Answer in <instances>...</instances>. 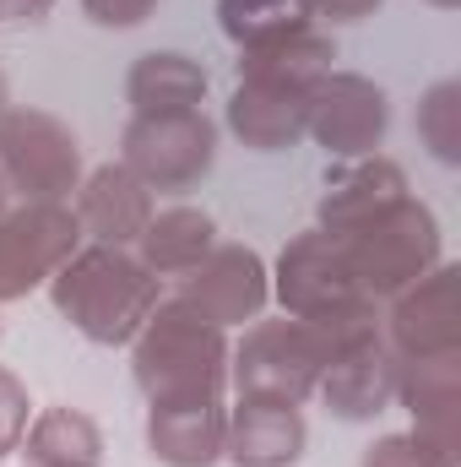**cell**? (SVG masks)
Masks as SVG:
<instances>
[{
	"mask_svg": "<svg viewBox=\"0 0 461 467\" xmlns=\"http://www.w3.org/2000/svg\"><path fill=\"white\" fill-rule=\"evenodd\" d=\"M212 244H218V223H212V213L179 202V207L152 213V223L141 229V239H136L130 250H136V261H141L152 277H174V283H179V277H185Z\"/></svg>",
	"mask_w": 461,
	"mask_h": 467,
	"instance_id": "20",
	"label": "cell"
},
{
	"mask_svg": "<svg viewBox=\"0 0 461 467\" xmlns=\"http://www.w3.org/2000/svg\"><path fill=\"white\" fill-rule=\"evenodd\" d=\"M310 93L277 77H239L229 99V130L250 152H288L310 136Z\"/></svg>",
	"mask_w": 461,
	"mask_h": 467,
	"instance_id": "14",
	"label": "cell"
},
{
	"mask_svg": "<svg viewBox=\"0 0 461 467\" xmlns=\"http://www.w3.org/2000/svg\"><path fill=\"white\" fill-rule=\"evenodd\" d=\"M130 375H136L147 408L223 402V391H229V332L169 294V299H158L147 327L130 337Z\"/></svg>",
	"mask_w": 461,
	"mask_h": 467,
	"instance_id": "2",
	"label": "cell"
},
{
	"mask_svg": "<svg viewBox=\"0 0 461 467\" xmlns=\"http://www.w3.org/2000/svg\"><path fill=\"white\" fill-rule=\"evenodd\" d=\"M271 294H277L282 316L321 327L332 343L380 327V305L358 288L343 244L326 229H304L282 244V255L271 266Z\"/></svg>",
	"mask_w": 461,
	"mask_h": 467,
	"instance_id": "3",
	"label": "cell"
},
{
	"mask_svg": "<svg viewBox=\"0 0 461 467\" xmlns=\"http://www.w3.org/2000/svg\"><path fill=\"white\" fill-rule=\"evenodd\" d=\"M0 174L16 202H71L82 185V141L49 109L11 104L0 115Z\"/></svg>",
	"mask_w": 461,
	"mask_h": 467,
	"instance_id": "6",
	"label": "cell"
},
{
	"mask_svg": "<svg viewBox=\"0 0 461 467\" xmlns=\"http://www.w3.org/2000/svg\"><path fill=\"white\" fill-rule=\"evenodd\" d=\"M418 141L440 158V163H461V82L446 77L418 99Z\"/></svg>",
	"mask_w": 461,
	"mask_h": 467,
	"instance_id": "24",
	"label": "cell"
},
{
	"mask_svg": "<svg viewBox=\"0 0 461 467\" xmlns=\"http://www.w3.org/2000/svg\"><path fill=\"white\" fill-rule=\"evenodd\" d=\"M358 467H456V451L435 446L418 430H396V435H374L364 446Z\"/></svg>",
	"mask_w": 461,
	"mask_h": 467,
	"instance_id": "25",
	"label": "cell"
},
{
	"mask_svg": "<svg viewBox=\"0 0 461 467\" xmlns=\"http://www.w3.org/2000/svg\"><path fill=\"white\" fill-rule=\"evenodd\" d=\"M315 5V16H326V22H364V16H374L385 0H310Z\"/></svg>",
	"mask_w": 461,
	"mask_h": 467,
	"instance_id": "28",
	"label": "cell"
},
{
	"mask_svg": "<svg viewBox=\"0 0 461 467\" xmlns=\"http://www.w3.org/2000/svg\"><path fill=\"white\" fill-rule=\"evenodd\" d=\"M391 130V93L374 82V77H358V71H326L310 93V141L326 152V158H369L380 152Z\"/></svg>",
	"mask_w": 461,
	"mask_h": 467,
	"instance_id": "10",
	"label": "cell"
},
{
	"mask_svg": "<svg viewBox=\"0 0 461 467\" xmlns=\"http://www.w3.org/2000/svg\"><path fill=\"white\" fill-rule=\"evenodd\" d=\"M11 109V88H5V71H0V115Z\"/></svg>",
	"mask_w": 461,
	"mask_h": 467,
	"instance_id": "30",
	"label": "cell"
},
{
	"mask_svg": "<svg viewBox=\"0 0 461 467\" xmlns=\"http://www.w3.org/2000/svg\"><path fill=\"white\" fill-rule=\"evenodd\" d=\"M424 5H435V11H456L461 0H424Z\"/></svg>",
	"mask_w": 461,
	"mask_h": 467,
	"instance_id": "31",
	"label": "cell"
},
{
	"mask_svg": "<svg viewBox=\"0 0 461 467\" xmlns=\"http://www.w3.org/2000/svg\"><path fill=\"white\" fill-rule=\"evenodd\" d=\"M310 446V424L299 402L239 397L229 408V446L223 462L233 467H293Z\"/></svg>",
	"mask_w": 461,
	"mask_h": 467,
	"instance_id": "15",
	"label": "cell"
},
{
	"mask_svg": "<svg viewBox=\"0 0 461 467\" xmlns=\"http://www.w3.org/2000/svg\"><path fill=\"white\" fill-rule=\"evenodd\" d=\"M119 163L147 191H190L218 163V125L207 109L179 115H130L119 136Z\"/></svg>",
	"mask_w": 461,
	"mask_h": 467,
	"instance_id": "7",
	"label": "cell"
},
{
	"mask_svg": "<svg viewBox=\"0 0 461 467\" xmlns=\"http://www.w3.org/2000/svg\"><path fill=\"white\" fill-rule=\"evenodd\" d=\"M82 229L71 202H5L0 207V305L38 294L66 255H77Z\"/></svg>",
	"mask_w": 461,
	"mask_h": 467,
	"instance_id": "8",
	"label": "cell"
},
{
	"mask_svg": "<svg viewBox=\"0 0 461 467\" xmlns=\"http://www.w3.org/2000/svg\"><path fill=\"white\" fill-rule=\"evenodd\" d=\"M158 5H163V0H82V11H87L98 27H115V33H125V27H141Z\"/></svg>",
	"mask_w": 461,
	"mask_h": 467,
	"instance_id": "27",
	"label": "cell"
},
{
	"mask_svg": "<svg viewBox=\"0 0 461 467\" xmlns=\"http://www.w3.org/2000/svg\"><path fill=\"white\" fill-rule=\"evenodd\" d=\"M196 316H207L212 327H250L255 316H266L271 305V266L255 244H233V239H218L185 277H179V294Z\"/></svg>",
	"mask_w": 461,
	"mask_h": 467,
	"instance_id": "9",
	"label": "cell"
},
{
	"mask_svg": "<svg viewBox=\"0 0 461 467\" xmlns=\"http://www.w3.org/2000/svg\"><path fill=\"white\" fill-rule=\"evenodd\" d=\"M223 446H229V408L223 402L147 408V451L163 467H218Z\"/></svg>",
	"mask_w": 461,
	"mask_h": 467,
	"instance_id": "18",
	"label": "cell"
},
{
	"mask_svg": "<svg viewBox=\"0 0 461 467\" xmlns=\"http://www.w3.org/2000/svg\"><path fill=\"white\" fill-rule=\"evenodd\" d=\"M396 402L413 413V430L435 446H461V348L429 358H396Z\"/></svg>",
	"mask_w": 461,
	"mask_h": 467,
	"instance_id": "16",
	"label": "cell"
},
{
	"mask_svg": "<svg viewBox=\"0 0 461 467\" xmlns=\"http://www.w3.org/2000/svg\"><path fill=\"white\" fill-rule=\"evenodd\" d=\"M315 397L343 424H369L385 408H396V353L380 337V327L353 332L332 348V364H326Z\"/></svg>",
	"mask_w": 461,
	"mask_h": 467,
	"instance_id": "12",
	"label": "cell"
},
{
	"mask_svg": "<svg viewBox=\"0 0 461 467\" xmlns=\"http://www.w3.org/2000/svg\"><path fill=\"white\" fill-rule=\"evenodd\" d=\"M0 332H5V321H0Z\"/></svg>",
	"mask_w": 461,
	"mask_h": 467,
	"instance_id": "33",
	"label": "cell"
},
{
	"mask_svg": "<svg viewBox=\"0 0 461 467\" xmlns=\"http://www.w3.org/2000/svg\"><path fill=\"white\" fill-rule=\"evenodd\" d=\"M207 66L179 55V49H152L130 66L125 77V104L130 115H179L207 104Z\"/></svg>",
	"mask_w": 461,
	"mask_h": 467,
	"instance_id": "19",
	"label": "cell"
},
{
	"mask_svg": "<svg viewBox=\"0 0 461 467\" xmlns=\"http://www.w3.org/2000/svg\"><path fill=\"white\" fill-rule=\"evenodd\" d=\"M5 202H16V196H11V185H5V174H0V207H5Z\"/></svg>",
	"mask_w": 461,
	"mask_h": 467,
	"instance_id": "32",
	"label": "cell"
},
{
	"mask_svg": "<svg viewBox=\"0 0 461 467\" xmlns=\"http://www.w3.org/2000/svg\"><path fill=\"white\" fill-rule=\"evenodd\" d=\"M337 60V44L332 33H321L315 22L299 27V33H282L271 44H255V49H239V77H277V82H299V88H315Z\"/></svg>",
	"mask_w": 461,
	"mask_h": 467,
	"instance_id": "22",
	"label": "cell"
},
{
	"mask_svg": "<svg viewBox=\"0 0 461 467\" xmlns=\"http://www.w3.org/2000/svg\"><path fill=\"white\" fill-rule=\"evenodd\" d=\"M71 213H77V229H82V244H119L130 250L141 229L152 223V191L125 169V163H98L82 174L77 196H71Z\"/></svg>",
	"mask_w": 461,
	"mask_h": 467,
	"instance_id": "13",
	"label": "cell"
},
{
	"mask_svg": "<svg viewBox=\"0 0 461 467\" xmlns=\"http://www.w3.org/2000/svg\"><path fill=\"white\" fill-rule=\"evenodd\" d=\"M456 261H435L418 283L385 299L380 337L391 343L396 358H429V353L461 348V305H456Z\"/></svg>",
	"mask_w": 461,
	"mask_h": 467,
	"instance_id": "11",
	"label": "cell"
},
{
	"mask_svg": "<svg viewBox=\"0 0 461 467\" xmlns=\"http://www.w3.org/2000/svg\"><path fill=\"white\" fill-rule=\"evenodd\" d=\"M44 288L55 316L98 348H130V337L163 299V277H152L136 250L119 244H77V255H66Z\"/></svg>",
	"mask_w": 461,
	"mask_h": 467,
	"instance_id": "1",
	"label": "cell"
},
{
	"mask_svg": "<svg viewBox=\"0 0 461 467\" xmlns=\"http://www.w3.org/2000/svg\"><path fill=\"white\" fill-rule=\"evenodd\" d=\"M55 11V0H0V27H33Z\"/></svg>",
	"mask_w": 461,
	"mask_h": 467,
	"instance_id": "29",
	"label": "cell"
},
{
	"mask_svg": "<svg viewBox=\"0 0 461 467\" xmlns=\"http://www.w3.org/2000/svg\"><path fill=\"white\" fill-rule=\"evenodd\" d=\"M27 419H33V397H27V386H22V375L0 364V462L22 446Z\"/></svg>",
	"mask_w": 461,
	"mask_h": 467,
	"instance_id": "26",
	"label": "cell"
},
{
	"mask_svg": "<svg viewBox=\"0 0 461 467\" xmlns=\"http://www.w3.org/2000/svg\"><path fill=\"white\" fill-rule=\"evenodd\" d=\"M407 196V174L402 163H391L385 152H369V158H347L326 174L321 185V202H315V229L326 234H347L353 223L374 218L380 207L402 202Z\"/></svg>",
	"mask_w": 461,
	"mask_h": 467,
	"instance_id": "17",
	"label": "cell"
},
{
	"mask_svg": "<svg viewBox=\"0 0 461 467\" xmlns=\"http://www.w3.org/2000/svg\"><path fill=\"white\" fill-rule=\"evenodd\" d=\"M343 244L347 266L358 277V288L385 305L391 294H402L407 283H418L435 261H446V234L429 202H418L413 191L391 207H380L374 218L353 223L347 234H332Z\"/></svg>",
	"mask_w": 461,
	"mask_h": 467,
	"instance_id": "4",
	"label": "cell"
},
{
	"mask_svg": "<svg viewBox=\"0 0 461 467\" xmlns=\"http://www.w3.org/2000/svg\"><path fill=\"white\" fill-rule=\"evenodd\" d=\"M315 22L310 0H218V27L233 49H255L271 44L282 33H299Z\"/></svg>",
	"mask_w": 461,
	"mask_h": 467,
	"instance_id": "23",
	"label": "cell"
},
{
	"mask_svg": "<svg viewBox=\"0 0 461 467\" xmlns=\"http://www.w3.org/2000/svg\"><path fill=\"white\" fill-rule=\"evenodd\" d=\"M16 451L27 467H98L104 462V430L93 413L55 402V408L27 419V435Z\"/></svg>",
	"mask_w": 461,
	"mask_h": 467,
	"instance_id": "21",
	"label": "cell"
},
{
	"mask_svg": "<svg viewBox=\"0 0 461 467\" xmlns=\"http://www.w3.org/2000/svg\"><path fill=\"white\" fill-rule=\"evenodd\" d=\"M332 337L310 321L293 316H255L239 327V343H229V386L239 397H266V402H310L326 364Z\"/></svg>",
	"mask_w": 461,
	"mask_h": 467,
	"instance_id": "5",
	"label": "cell"
}]
</instances>
